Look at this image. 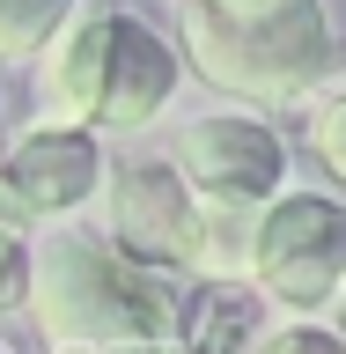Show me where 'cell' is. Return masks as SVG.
I'll return each mask as SVG.
<instances>
[{"label":"cell","mask_w":346,"mask_h":354,"mask_svg":"<svg viewBox=\"0 0 346 354\" xmlns=\"http://www.w3.org/2000/svg\"><path fill=\"white\" fill-rule=\"evenodd\" d=\"M184 288L133 266L96 221H59L30 251V325L52 354H162Z\"/></svg>","instance_id":"1"},{"label":"cell","mask_w":346,"mask_h":354,"mask_svg":"<svg viewBox=\"0 0 346 354\" xmlns=\"http://www.w3.org/2000/svg\"><path fill=\"white\" fill-rule=\"evenodd\" d=\"M177 44L199 82L251 111H287L331 82L339 37L325 0H177Z\"/></svg>","instance_id":"2"},{"label":"cell","mask_w":346,"mask_h":354,"mask_svg":"<svg viewBox=\"0 0 346 354\" xmlns=\"http://www.w3.org/2000/svg\"><path fill=\"white\" fill-rule=\"evenodd\" d=\"M265 303L317 325L346 295V207L325 192H280L251 229V273Z\"/></svg>","instance_id":"3"},{"label":"cell","mask_w":346,"mask_h":354,"mask_svg":"<svg viewBox=\"0 0 346 354\" xmlns=\"http://www.w3.org/2000/svg\"><path fill=\"white\" fill-rule=\"evenodd\" d=\"M170 170L184 177V192L214 214H265L287 192V148L280 133L236 111H206L170 133Z\"/></svg>","instance_id":"4"},{"label":"cell","mask_w":346,"mask_h":354,"mask_svg":"<svg viewBox=\"0 0 346 354\" xmlns=\"http://www.w3.org/2000/svg\"><path fill=\"white\" fill-rule=\"evenodd\" d=\"M96 229H104L133 266H148V273H184V266L206 259V207L184 192V177L170 170V155H162V162H155V155L118 162Z\"/></svg>","instance_id":"5"},{"label":"cell","mask_w":346,"mask_h":354,"mask_svg":"<svg viewBox=\"0 0 346 354\" xmlns=\"http://www.w3.org/2000/svg\"><path fill=\"white\" fill-rule=\"evenodd\" d=\"M104 185V148L96 133H22L0 148V229L22 221H66Z\"/></svg>","instance_id":"6"},{"label":"cell","mask_w":346,"mask_h":354,"mask_svg":"<svg viewBox=\"0 0 346 354\" xmlns=\"http://www.w3.org/2000/svg\"><path fill=\"white\" fill-rule=\"evenodd\" d=\"M118 22L126 15H74L59 37L37 52L30 104L44 133H96L110 104V59H118Z\"/></svg>","instance_id":"7"},{"label":"cell","mask_w":346,"mask_h":354,"mask_svg":"<svg viewBox=\"0 0 346 354\" xmlns=\"http://www.w3.org/2000/svg\"><path fill=\"white\" fill-rule=\"evenodd\" d=\"M170 96H177V52L140 15H126L118 22V59H110V104H104V126L96 133L126 140V133L155 126L170 111Z\"/></svg>","instance_id":"8"},{"label":"cell","mask_w":346,"mask_h":354,"mask_svg":"<svg viewBox=\"0 0 346 354\" xmlns=\"http://www.w3.org/2000/svg\"><path fill=\"white\" fill-rule=\"evenodd\" d=\"M177 354H258L265 347V295L251 281H199L177 303Z\"/></svg>","instance_id":"9"},{"label":"cell","mask_w":346,"mask_h":354,"mask_svg":"<svg viewBox=\"0 0 346 354\" xmlns=\"http://www.w3.org/2000/svg\"><path fill=\"white\" fill-rule=\"evenodd\" d=\"M66 22H74V0H0V66L37 59Z\"/></svg>","instance_id":"10"},{"label":"cell","mask_w":346,"mask_h":354,"mask_svg":"<svg viewBox=\"0 0 346 354\" xmlns=\"http://www.w3.org/2000/svg\"><path fill=\"white\" fill-rule=\"evenodd\" d=\"M309 155H317V170L346 192V88L309 111Z\"/></svg>","instance_id":"11"},{"label":"cell","mask_w":346,"mask_h":354,"mask_svg":"<svg viewBox=\"0 0 346 354\" xmlns=\"http://www.w3.org/2000/svg\"><path fill=\"white\" fill-rule=\"evenodd\" d=\"M258 354H346V339L331 325H302V317H287L280 332H265Z\"/></svg>","instance_id":"12"},{"label":"cell","mask_w":346,"mask_h":354,"mask_svg":"<svg viewBox=\"0 0 346 354\" xmlns=\"http://www.w3.org/2000/svg\"><path fill=\"white\" fill-rule=\"evenodd\" d=\"M30 303V243L15 229H0V310H22Z\"/></svg>","instance_id":"13"},{"label":"cell","mask_w":346,"mask_h":354,"mask_svg":"<svg viewBox=\"0 0 346 354\" xmlns=\"http://www.w3.org/2000/svg\"><path fill=\"white\" fill-rule=\"evenodd\" d=\"M339 339H346V295H339Z\"/></svg>","instance_id":"14"},{"label":"cell","mask_w":346,"mask_h":354,"mask_svg":"<svg viewBox=\"0 0 346 354\" xmlns=\"http://www.w3.org/2000/svg\"><path fill=\"white\" fill-rule=\"evenodd\" d=\"M0 354H8V347H0Z\"/></svg>","instance_id":"15"}]
</instances>
